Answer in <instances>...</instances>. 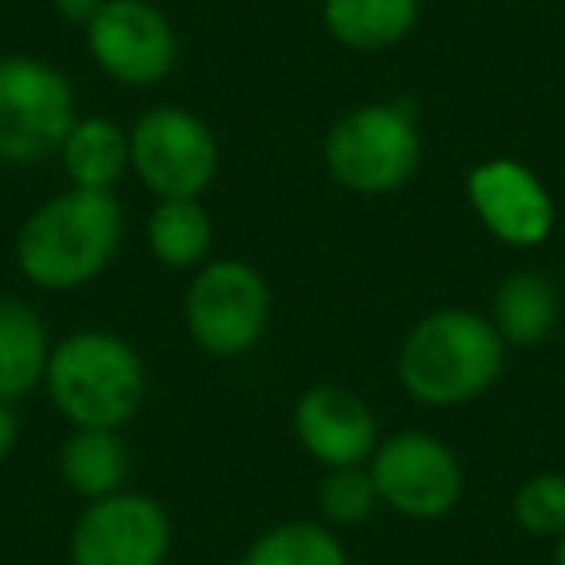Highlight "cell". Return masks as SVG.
I'll list each match as a JSON object with an SVG mask.
<instances>
[{"label":"cell","mask_w":565,"mask_h":565,"mask_svg":"<svg viewBox=\"0 0 565 565\" xmlns=\"http://www.w3.org/2000/svg\"><path fill=\"white\" fill-rule=\"evenodd\" d=\"M295 438L326 469H345V465H369L380 446V426L356 392L318 384L295 403Z\"/></svg>","instance_id":"7c38bea8"},{"label":"cell","mask_w":565,"mask_h":565,"mask_svg":"<svg viewBox=\"0 0 565 565\" xmlns=\"http://www.w3.org/2000/svg\"><path fill=\"white\" fill-rule=\"evenodd\" d=\"M51 338L43 318L17 295H0V403H17L43 384Z\"/></svg>","instance_id":"4fadbf2b"},{"label":"cell","mask_w":565,"mask_h":565,"mask_svg":"<svg viewBox=\"0 0 565 565\" xmlns=\"http://www.w3.org/2000/svg\"><path fill=\"white\" fill-rule=\"evenodd\" d=\"M128 469H132V454L120 430L74 426L66 446L58 449V477L82 500H105L113 492H125Z\"/></svg>","instance_id":"5bb4252c"},{"label":"cell","mask_w":565,"mask_h":565,"mask_svg":"<svg viewBox=\"0 0 565 565\" xmlns=\"http://www.w3.org/2000/svg\"><path fill=\"white\" fill-rule=\"evenodd\" d=\"M148 248L163 267H202L213 252V221L198 198H159L148 217Z\"/></svg>","instance_id":"ac0fdd59"},{"label":"cell","mask_w":565,"mask_h":565,"mask_svg":"<svg viewBox=\"0 0 565 565\" xmlns=\"http://www.w3.org/2000/svg\"><path fill=\"white\" fill-rule=\"evenodd\" d=\"M74 120V86L58 66L0 55V163L32 167L58 156Z\"/></svg>","instance_id":"5b68a950"},{"label":"cell","mask_w":565,"mask_h":565,"mask_svg":"<svg viewBox=\"0 0 565 565\" xmlns=\"http://www.w3.org/2000/svg\"><path fill=\"white\" fill-rule=\"evenodd\" d=\"M376 480H372L369 465H345V469H330L326 480L318 484V508L333 526H356L376 511Z\"/></svg>","instance_id":"ffe728a7"},{"label":"cell","mask_w":565,"mask_h":565,"mask_svg":"<svg viewBox=\"0 0 565 565\" xmlns=\"http://www.w3.org/2000/svg\"><path fill=\"white\" fill-rule=\"evenodd\" d=\"M423 140L403 102L361 105L345 113L326 136V167L349 194L384 198L403 190L418 171Z\"/></svg>","instance_id":"277c9868"},{"label":"cell","mask_w":565,"mask_h":565,"mask_svg":"<svg viewBox=\"0 0 565 565\" xmlns=\"http://www.w3.org/2000/svg\"><path fill=\"white\" fill-rule=\"evenodd\" d=\"M102 9V0H55V12L71 24H82L86 28L94 20V12Z\"/></svg>","instance_id":"603a6c76"},{"label":"cell","mask_w":565,"mask_h":565,"mask_svg":"<svg viewBox=\"0 0 565 565\" xmlns=\"http://www.w3.org/2000/svg\"><path fill=\"white\" fill-rule=\"evenodd\" d=\"M17 438H20V418L12 415L9 403H0V465L12 457V449H17Z\"/></svg>","instance_id":"7402d4cb"},{"label":"cell","mask_w":565,"mask_h":565,"mask_svg":"<svg viewBox=\"0 0 565 565\" xmlns=\"http://www.w3.org/2000/svg\"><path fill=\"white\" fill-rule=\"evenodd\" d=\"M503 338L492 318L465 307L426 315L395 356V376L411 399L426 407H457L500 380Z\"/></svg>","instance_id":"7a4b0ae2"},{"label":"cell","mask_w":565,"mask_h":565,"mask_svg":"<svg viewBox=\"0 0 565 565\" xmlns=\"http://www.w3.org/2000/svg\"><path fill=\"white\" fill-rule=\"evenodd\" d=\"M241 565H349L345 542L322 523L291 519V523L267 526L248 550Z\"/></svg>","instance_id":"d6986e66"},{"label":"cell","mask_w":565,"mask_h":565,"mask_svg":"<svg viewBox=\"0 0 565 565\" xmlns=\"http://www.w3.org/2000/svg\"><path fill=\"white\" fill-rule=\"evenodd\" d=\"M465 190L480 225L511 248H534L554 228V198L519 159H488L472 167Z\"/></svg>","instance_id":"8fae6325"},{"label":"cell","mask_w":565,"mask_h":565,"mask_svg":"<svg viewBox=\"0 0 565 565\" xmlns=\"http://www.w3.org/2000/svg\"><path fill=\"white\" fill-rule=\"evenodd\" d=\"M86 47L120 86H156L179 63V35L151 0H102L86 24Z\"/></svg>","instance_id":"9c48e42d"},{"label":"cell","mask_w":565,"mask_h":565,"mask_svg":"<svg viewBox=\"0 0 565 565\" xmlns=\"http://www.w3.org/2000/svg\"><path fill=\"white\" fill-rule=\"evenodd\" d=\"M171 519L148 492H113L89 500L71 531L74 565H163Z\"/></svg>","instance_id":"30bf717a"},{"label":"cell","mask_w":565,"mask_h":565,"mask_svg":"<svg viewBox=\"0 0 565 565\" xmlns=\"http://www.w3.org/2000/svg\"><path fill=\"white\" fill-rule=\"evenodd\" d=\"M186 330L210 356H244L264 338L271 318V295L264 275L244 259H213L186 287Z\"/></svg>","instance_id":"8992f818"},{"label":"cell","mask_w":565,"mask_h":565,"mask_svg":"<svg viewBox=\"0 0 565 565\" xmlns=\"http://www.w3.org/2000/svg\"><path fill=\"white\" fill-rule=\"evenodd\" d=\"M554 565H565V531L557 534V546H554Z\"/></svg>","instance_id":"cb8c5ba5"},{"label":"cell","mask_w":565,"mask_h":565,"mask_svg":"<svg viewBox=\"0 0 565 565\" xmlns=\"http://www.w3.org/2000/svg\"><path fill=\"white\" fill-rule=\"evenodd\" d=\"M58 156L74 190H113L128 171V132L109 117H82Z\"/></svg>","instance_id":"2e32d148"},{"label":"cell","mask_w":565,"mask_h":565,"mask_svg":"<svg viewBox=\"0 0 565 565\" xmlns=\"http://www.w3.org/2000/svg\"><path fill=\"white\" fill-rule=\"evenodd\" d=\"M128 163L156 198H202L221 171V148L202 117L159 105L128 132Z\"/></svg>","instance_id":"52a82bcc"},{"label":"cell","mask_w":565,"mask_h":565,"mask_svg":"<svg viewBox=\"0 0 565 565\" xmlns=\"http://www.w3.org/2000/svg\"><path fill=\"white\" fill-rule=\"evenodd\" d=\"M511 515H515L519 531L534 534V539H557L565 531V477L562 472H534L523 480L511 500Z\"/></svg>","instance_id":"44dd1931"},{"label":"cell","mask_w":565,"mask_h":565,"mask_svg":"<svg viewBox=\"0 0 565 565\" xmlns=\"http://www.w3.org/2000/svg\"><path fill=\"white\" fill-rule=\"evenodd\" d=\"M380 503L407 519H441L461 503L465 469L457 454L426 430H399L369 457Z\"/></svg>","instance_id":"ba28073f"},{"label":"cell","mask_w":565,"mask_h":565,"mask_svg":"<svg viewBox=\"0 0 565 565\" xmlns=\"http://www.w3.org/2000/svg\"><path fill=\"white\" fill-rule=\"evenodd\" d=\"M125 236L113 190H66L28 213L17 236V264L40 291H74L109 267Z\"/></svg>","instance_id":"6da1fadb"},{"label":"cell","mask_w":565,"mask_h":565,"mask_svg":"<svg viewBox=\"0 0 565 565\" xmlns=\"http://www.w3.org/2000/svg\"><path fill=\"white\" fill-rule=\"evenodd\" d=\"M326 32L353 51H384L411 35L418 0H326Z\"/></svg>","instance_id":"e0dca14e"},{"label":"cell","mask_w":565,"mask_h":565,"mask_svg":"<svg viewBox=\"0 0 565 565\" xmlns=\"http://www.w3.org/2000/svg\"><path fill=\"white\" fill-rule=\"evenodd\" d=\"M562 302L554 282L542 271H515L495 287L492 295V326L503 345L534 349L554 333Z\"/></svg>","instance_id":"9a60e30c"},{"label":"cell","mask_w":565,"mask_h":565,"mask_svg":"<svg viewBox=\"0 0 565 565\" xmlns=\"http://www.w3.org/2000/svg\"><path fill=\"white\" fill-rule=\"evenodd\" d=\"M43 384L55 411L74 426L120 430L143 403V361L125 338L105 330H78L51 345Z\"/></svg>","instance_id":"3957f363"}]
</instances>
